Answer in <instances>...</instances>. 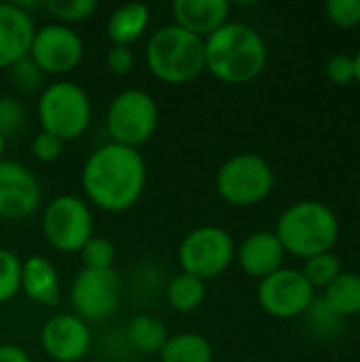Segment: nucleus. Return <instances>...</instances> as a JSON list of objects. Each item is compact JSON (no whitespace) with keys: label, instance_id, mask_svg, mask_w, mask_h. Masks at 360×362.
I'll list each match as a JSON object with an SVG mask.
<instances>
[{"label":"nucleus","instance_id":"nucleus-12","mask_svg":"<svg viewBox=\"0 0 360 362\" xmlns=\"http://www.w3.org/2000/svg\"><path fill=\"white\" fill-rule=\"evenodd\" d=\"M314 299L316 291L306 280L301 269L293 267H280L272 276L259 280L257 286V301L261 310L274 318L303 316Z\"/></svg>","mask_w":360,"mask_h":362},{"label":"nucleus","instance_id":"nucleus-34","mask_svg":"<svg viewBox=\"0 0 360 362\" xmlns=\"http://www.w3.org/2000/svg\"><path fill=\"white\" fill-rule=\"evenodd\" d=\"M0 362H32V356L15 344H2L0 346Z\"/></svg>","mask_w":360,"mask_h":362},{"label":"nucleus","instance_id":"nucleus-26","mask_svg":"<svg viewBox=\"0 0 360 362\" xmlns=\"http://www.w3.org/2000/svg\"><path fill=\"white\" fill-rule=\"evenodd\" d=\"M21 263L13 250L0 246V305L21 293Z\"/></svg>","mask_w":360,"mask_h":362},{"label":"nucleus","instance_id":"nucleus-1","mask_svg":"<svg viewBox=\"0 0 360 362\" xmlns=\"http://www.w3.org/2000/svg\"><path fill=\"white\" fill-rule=\"evenodd\" d=\"M81 187L89 204L121 214L132 210L146 187V161L136 148L115 142L98 146L83 163Z\"/></svg>","mask_w":360,"mask_h":362},{"label":"nucleus","instance_id":"nucleus-25","mask_svg":"<svg viewBox=\"0 0 360 362\" xmlns=\"http://www.w3.org/2000/svg\"><path fill=\"white\" fill-rule=\"evenodd\" d=\"M342 272H344L342 261L333 252H325V255H316L312 259H306L303 269H301V274L306 276V280L312 284L314 291L331 284Z\"/></svg>","mask_w":360,"mask_h":362},{"label":"nucleus","instance_id":"nucleus-21","mask_svg":"<svg viewBox=\"0 0 360 362\" xmlns=\"http://www.w3.org/2000/svg\"><path fill=\"white\" fill-rule=\"evenodd\" d=\"M214 348L206 335L195 331H182L170 335L163 350L159 352V362H212Z\"/></svg>","mask_w":360,"mask_h":362},{"label":"nucleus","instance_id":"nucleus-24","mask_svg":"<svg viewBox=\"0 0 360 362\" xmlns=\"http://www.w3.org/2000/svg\"><path fill=\"white\" fill-rule=\"evenodd\" d=\"M42 6L57 23H64V25L87 21L98 11L95 0H49Z\"/></svg>","mask_w":360,"mask_h":362},{"label":"nucleus","instance_id":"nucleus-5","mask_svg":"<svg viewBox=\"0 0 360 362\" xmlns=\"http://www.w3.org/2000/svg\"><path fill=\"white\" fill-rule=\"evenodd\" d=\"M36 115L40 132H47L62 142L76 140L91 123V100L81 85L72 81H55L42 87Z\"/></svg>","mask_w":360,"mask_h":362},{"label":"nucleus","instance_id":"nucleus-3","mask_svg":"<svg viewBox=\"0 0 360 362\" xmlns=\"http://www.w3.org/2000/svg\"><path fill=\"white\" fill-rule=\"evenodd\" d=\"M274 233L286 255L306 261L316 255L333 252L339 238V221L327 204L301 199L278 216Z\"/></svg>","mask_w":360,"mask_h":362},{"label":"nucleus","instance_id":"nucleus-30","mask_svg":"<svg viewBox=\"0 0 360 362\" xmlns=\"http://www.w3.org/2000/svg\"><path fill=\"white\" fill-rule=\"evenodd\" d=\"M325 13L337 28H354L360 23V0H329Z\"/></svg>","mask_w":360,"mask_h":362},{"label":"nucleus","instance_id":"nucleus-32","mask_svg":"<svg viewBox=\"0 0 360 362\" xmlns=\"http://www.w3.org/2000/svg\"><path fill=\"white\" fill-rule=\"evenodd\" d=\"M64 151V142L57 140L55 136L47 134V132H38L32 138V155L36 161L40 163H53L62 157Z\"/></svg>","mask_w":360,"mask_h":362},{"label":"nucleus","instance_id":"nucleus-16","mask_svg":"<svg viewBox=\"0 0 360 362\" xmlns=\"http://www.w3.org/2000/svg\"><path fill=\"white\" fill-rule=\"evenodd\" d=\"M284 255L286 252L274 231H255L242 240L240 248H236V259L242 272L259 280L278 272Z\"/></svg>","mask_w":360,"mask_h":362},{"label":"nucleus","instance_id":"nucleus-28","mask_svg":"<svg viewBox=\"0 0 360 362\" xmlns=\"http://www.w3.org/2000/svg\"><path fill=\"white\" fill-rule=\"evenodd\" d=\"M8 76H11L13 85H17L23 93H34L38 89L42 91L45 74H42V70L30 57H23L17 64H13L8 68Z\"/></svg>","mask_w":360,"mask_h":362},{"label":"nucleus","instance_id":"nucleus-9","mask_svg":"<svg viewBox=\"0 0 360 362\" xmlns=\"http://www.w3.org/2000/svg\"><path fill=\"white\" fill-rule=\"evenodd\" d=\"M42 235L47 244L64 255L81 252L93 238V214L89 204L76 195H57L42 210Z\"/></svg>","mask_w":360,"mask_h":362},{"label":"nucleus","instance_id":"nucleus-33","mask_svg":"<svg viewBox=\"0 0 360 362\" xmlns=\"http://www.w3.org/2000/svg\"><path fill=\"white\" fill-rule=\"evenodd\" d=\"M134 51L132 47H121V45H110V49L106 51V68L110 70V74L115 76H125L132 72L134 68Z\"/></svg>","mask_w":360,"mask_h":362},{"label":"nucleus","instance_id":"nucleus-35","mask_svg":"<svg viewBox=\"0 0 360 362\" xmlns=\"http://www.w3.org/2000/svg\"><path fill=\"white\" fill-rule=\"evenodd\" d=\"M352 59H354V81L360 85V49L352 55Z\"/></svg>","mask_w":360,"mask_h":362},{"label":"nucleus","instance_id":"nucleus-14","mask_svg":"<svg viewBox=\"0 0 360 362\" xmlns=\"http://www.w3.org/2000/svg\"><path fill=\"white\" fill-rule=\"evenodd\" d=\"M40 348L55 362L83 361L91 348L89 325L72 312L53 314L40 329Z\"/></svg>","mask_w":360,"mask_h":362},{"label":"nucleus","instance_id":"nucleus-36","mask_svg":"<svg viewBox=\"0 0 360 362\" xmlns=\"http://www.w3.org/2000/svg\"><path fill=\"white\" fill-rule=\"evenodd\" d=\"M4 148H6V138H4V134L0 132V161L4 159Z\"/></svg>","mask_w":360,"mask_h":362},{"label":"nucleus","instance_id":"nucleus-20","mask_svg":"<svg viewBox=\"0 0 360 362\" xmlns=\"http://www.w3.org/2000/svg\"><path fill=\"white\" fill-rule=\"evenodd\" d=\"M323 305L335 316H356L360 314V276L354 272H342L331 284L323 288Z\"/></svg>","mask_w":360,"mask_h":362},{"label":"nucleus","instance_id":"nucleus-13","mask_svg":"<svg viewBox=\"0 0 360 362\" xmlns=\"http://www.w3.org/2000/svg\"><path fill=\"white\" fill-rule=\"evenodd\" d=\"M40 182L36 174L19 161H0V218L23 221L40 206Z\"/></svg>","mask_w":360,"mask_h":362},{"label":"nucleus","instance_id":"nucleus-17","mask_svg":"<svg viewBox=\"0 0 360 362\" xmlns=\"http://www.w3.org/2000/svg\"><path fill=\"white\" fill-rule=\"evenodd\" d=\"M229 11L227 0H176L172 4L174 23L204 40L229 21Z\"/></svg>","mask_w":360,"mask_h":362},{"label":"nucleus","instance_id":"nucleus-7","mask_svg":"<svg viewBox=\"0 0 360 362\" xmlns=\"http://www.w3.org/2000/svg\"><path fill=\"white\" fill-rule=\"evenodd\" d=\"M104 123L110 142L138 151L155 136L159 127V108L149 91L123 89L110 100Z\"/></svg>","mask_w":360,"mask_h":362},{"label":"nucleus","instance_id":"nucleus-4","mask_svg":"<svg viewBox=\"0 0 360 362\" xmlns=\"http://www.w3.org/2000/svg\"><path fill=\"white\" fill-rule=\"evenodd\" d=\"M149 72L168 85H187L206 70L204 38L168 23L157 28L144 49Z\"/></svg>","mask_w":360,"mask_h":362},{"label":"nucleus","instance_id":"nucleus-6","mask_svg":"<svg viewBox=\"0 0 360 362\" xmlns=\"http://www.w3.org/2000/svg\"><path fill=\"white\" fill-rule=\"evenodd\" d=\"M274 185L276 176L269 161L257 153H238L229 157L214 176L219 197L238 208L261 204L269 197Z\"/></svg>","mask_w":360,"mask_h":362},{"label":"nucleus","instance_id":"nucleus-29","mask_svg":"<svg viewBox=\"0 0 360 362\" xmlns=\"http://www.w3.org/2000/svg\"><path fill=\"white\" fill-rule=\"evenodd\" d=\"M25 108L15 95H0V132L4 138L15 136L25 125Z\"/></svg>","mask_w":360,"mask_h":362},{"label":"nucleus","instance_id":"nucleus-19","mask_svg":"<svg viewBox=\"0 0 360 362\" xmlns=\"http://www.w3.org/2000/svg\"><path fill=\"white\" fill-rule=\"evenodd\" d=\"M151 23V11L142 2H129L117 6L108 21H106V34L112 45L132 47L136 40L142 38Z\"/></svg>","mask_w":360,"mask_h":362},{"label":"nucleus","instance_id":"nucleus-18","mask_svg":"<svg viewBox=\"0 0 360 362\" xmlns=\"http://www.w3.org/2000/svg\"><path fill=\"white\" fill-rule=\"evenodd\" d=\"M21 293L42 308H57L62 299L57 267L47 257H28L21 263Z\"/></svg>","mask_w":360,"mask_h":362},{"label":"nucleus","instance_id":"nucleus-22","mask_svg":"<svg viewBox=\"0 0 360 362\" xmlns=\"http://www.w3.org/2000/svg\"><path fill=\"white\" fill-rule=\"evenodd\" d=\"M168 339V327L153 314H138L127 325V341L142 354H159Z\"/></svg>","mask_w":360,"mask_h":362},{"label":"nucleus","instance_id":"nucleus-11","mask_svg":"<svg viewBox=\"0 0 360 362\" xmlns=\"http://www.w3.org/2000/svg\"><path fill=\"white\" fill-rule=\"evenodd\" d=\"M85 45L72 25L51 21L36 28L28 57L42 70V74L64 76L83 62Z\"/></svg>","mask_w":360,"mask_h":362},{"label":"nucleus","instance_id":"nucleus-27","mask_svg":"<svg viewBox=\"0 0 360 362\" xmlns=\"http://www.w3.org/2000/svg\"><path fill=\"white\" fill-rule=\"evenodd\" d=\"M81 261L85 269H112L117 259L115 244L104 235H93L89 242L81 248Z\"/></svg>","mask_w":360,"mask_h":362},{"label":"nucleus","instance_id":"nucleus-8","mask_svg":"<svg viewBox=\"0 0 360 362\" xmlns=\"http://www.w3.org/2000/svg\"><path fill=\"white\" fill-rule=\"evenodd\" d=\"M236 259V242L231 233L216 225L191 229L178 244V265L182 274L199 280L219 278Z\"/></svg>","mask_w":360,"mask_h":362},{"label":"nucleus","instance_id":"nucleus-31","mask_svg":"<svg viewBox=\"0 0 360 362\" xmlns=\"http://www.w3.org/2000/svg\"><path fill=\"white\" fill-rule=\"evenodd\" d=\"M325 72H327V78L333 83V85H350L354 81V59L352 55L348 53H337L333 57H329L327 66H325Z\"/></svg>","mask_w":360,"mask_h":362},{"label":"nucleus","instance_id":"nucleus-23","mask_svg":"<svg viewBox=\"0 0 360 362\" xmlns=\"http://www.w3.org/2000/svg\"><path fill=\"white\" fill-rule=\"evenodd\" d=\"M166 299H168V305L174 312L191 314L206 301V282L195 278V276H189V274L180 272L168 282Z\"/></svg>","mask_w":360,"mask_h":362},{"label":"nucleus","instance_id":"nucleus-15","mask_svg":"<svg viewBox=\"0 0 360 362\" xmlns=\"http://www.w3.org/2000/svg\"><path fill=\"white\" fill-rule=\"evenodd\" d=\"M36 25L21 4L0 2V70L28 57Z\"/></svg>","mask_w":360,"mask_h":362},{"label":"nucleus","instance_id":"nucleus-10","mask_svg":"<svg viewBox=\"0 0 360 362\" xmlns=\"http://www.w3.org/2000/svg\"><path fill=\"white\" fill-rule=\"evenodd\" d=\"M121 299V276L112 269H81L70 286L72 314L81 320L102 322L117 312Z\"/></svg>","mask_w":360,"mask_h":362},{"label":"nucleus","instance_id":"nucleus-2","mask_svg":"<svg viewBox=\"0 0 360 362\" xmlns=\"http://www.w3.org/2000/svg\"><path fill=\"white\" fill-rule=\"evenodd\" d=\"M206 70L225 85L255 81L267 64V45L248 23L227 21L204 40Z\"/></svg>","mask_w":360,"mask_h":362}]
</instances>
